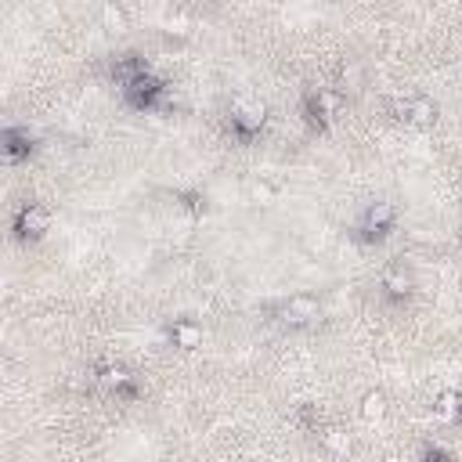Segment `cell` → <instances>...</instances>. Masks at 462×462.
I'll list each match as a JSON object with an SVG mask.
<instances>
[{
	"label": "cell",
	"instance_id": "cell-1",
	"mask_svg": "<svg viewBox=\"0 0 462 462\" xmlns=\"http://www.w3.org/2000/svg\"><path fill=\"white\" fill-rule=\"evenodd\" d=\"M123 98H127L131 108L152 112V108H166V105H170V87H166L163 80H155L152 73H141L138 80H131V84L123 87Z\"/></svg>",
	"mask_w": 462,
	"mask_h": 462
},
{
	"label": "cell",
	"instance_id": "cell-2",
	"mask_svg": "<svg viewBox=\"0 0 462 462\" xmlns=\"http://www.w3.org/2000/svg\"><path fill=\"white\" fill-rule=\"evenodd\" d=\"M278 322L289 325V329H311L322 322V304L307 293H297V297H289L282 307H278Z\"/></svg>",
	"mask_w": 462,
	"mask_h": 462
},
{
	"label": "cell",
	"instance_id": "cell-3",
	"mask_svg": "<svg viewBox=\"0 0 462 462\" xmlns=\"http://www.w3.org/2000/svg\"><path fill=\"white\" fill-rule=\"evenodd\" d=\"M394 220H397V206H394V203H372V206L362 213V220H358L362 243H379V239H386V231L394 227Z\"/></svg>",
	"mask_w": 462,
	"mask_h": 462
},
{
	"label": "cell",
	"instance_id": "cell-4",
	"mask_svg": "<svg viewBox=\"0 0 462 462\" xmlns=\"http://www.w3.org/2000/svg\"><path fill=\"white\" fill-rule=\"evenodd\" d=\"M267 123V108L260 101H235L231 105V131H235L239 138H257Z\"/></svg>",
	"mask_w": 462,
	"mask_h": 462
},
{
	"label": "cell",
	"instance_id": "cell-5",
	"mask_svg": "<svg viewBox=\"0 0 462 462\" xmlns=\"http://www.w3.org/2000/svg\"><path fill=\"white\" fill-rule=\"evenodd\" d=\"M47 227H51V213H47L40 203H26V206L15 213V235L26 239V243L44 239Z\"/></svg>",
	"mask_w": 462,
	"mask_h": 462
},
{
	"label": "cell",
	"instance_id": "cell-6",
	"mask_svg": "<svg viewBox=\"0 0 462 462\" xmlns=\"http://www.w3.org/2000/svg\"><path fill=\"white\" fill-rule=\"evenodd\" d=\"M98 386H101L105 394H112V397H138V379H134V372L123 369V365H105V369H98Z\"/></svg>",
	"mask_w": 462,
	"mask_h": 462
},
{
	"label": "cell",
	"instance_id": "cell-7",
	"mask_svg": "<svg viewBox=\"0 0 462 462\" xmlns=\"http://www.w3.org/2000/svg\"><path fill=\"white\" fill-rule=\"evenodd\" d=\"M33 148H36V138L29 134V127H8V131H4V155H8L12 163L29 159Z\"/></svg>",
	"mask_w": 462,
	"mask_h": 462
},
{
	"label": "cell",
	"instance_id": "cell-8",
	"mask_svg": "<svg viewBox=\"0 0 462 462\" xmlns=\"http://www.w3.org/2000/svg\"><path fill=\"white\" fill-rule=\"evenodd\" d=\"M397 112H401V120H409L416 127H430L437 120V105L430 98H409L397 105Z\"/></svg>",
	"mask_w": 462,
	"mask_h": 462
},
{
	"label": "cell",
	"instance_id": "cell-9",
	"mask_svg": "<svg viewBox=\"0 0 462 462\" xmlns=\"http://www.w3.org/2000/svg\"><path fill=\"white\" fill-rule=\"evenodd\" d=\"M383 293H386L390 300H409V293H412V275L404 271L401 264L386 267V271H383Z\"/></svg>",
	"mask_w": 462,
	"mask_h": 462
},
{
	"label": "cell",
	"instance_id": "cell-10",
	"mask_svg": "<svg viewBox=\"0 0 462 462\" xmlns=\"http://www.w3.org/2000/svg\"><path fill=\"white\" fill-rule=\"evenodd\" d=\"M141 73H148V66H145V58H138V54H120L116 58V66H112V80H116V87H127L131 80H138Z\"/></svg>",
	"mask_w": 462,
	"mask_h": 462
},
{
	"label": "cell",
	"instance_id": "cell-11",
	"mask_svg": "<svg viewBox=\"0 0 462 462\" xmlns=\"http://www.w3.org/2000/svg\"><path fill=\"white\" fill-rule=\"evenodd\" d=\"M170 339H173V346H181V351H195V346L203 343V329L192 318H181V322L170 325Z\"/></svg>",
	"mask_w": 462,
	"mask_h": 462
},
{
	"label": "cell",
	"instance_id": "cell-12",
	"mask_svg": "<svg viewBox=\"0 0 462 462\" xmlns=\"http://www.w3.org/2000/svg\"><path fill=\"white\" fill-rule=\"evenodd\" d=\"M434 416L441 419V423H458L462 419V394L458 390H448V394H441L437 397V404H434Z\"/></svg>",
	"mask_w": 462,
	"mask_h": 462
},
{
	"label": "cell",
	"instance_id": "cell-13",
	"mask_svg": "<svg viewBox=\"0 0 462 462\" xmlns=\"http://www.w3.org/2000/svg\"><path fill=\"white\" fill-rule=\"evenodd\" d=\"M101 26H105V33H127L131 19H127V8L120 4V0H105V8H101Z\"/></svg>",
	"mask_w": 462,
	"mask_h": 462
},
{
	"label": "cell",
	"instance_id": "cell-14",
	"mask_svg": "<svg viewBox=\"0 0 462 462\" xmlns=\"http://www.w3.org/2000/svg\"><path fill=\"white\" fill-rule=\"evenodd\" d=\"M358 412H362L365 423H379V419L386 416V394H383V390H369V394L362 397V409H358Z\"/></svg>",
	"mask_w": 462,
	"mask_h": 462
},
{
	"label": "cell",
	"instance_id": "cell-15",
	"mask_svg": "<svg viewBox=\"0 0 462 462\" xmlns=\"http://www.w3.org/2000/svg\"><path fill=\"white\" fill-rule=\"evenodd\" d=\"M423 458H451V451L441 448V444H426V448H423Z\"/></svg>",
	"mask_w": 462,
	"mask_h": 462
},
{
	"label": "cell",
	"instance_id": "cell-16",
	"mask_svg": "<svg viewBox=\"0 0 462 462\" xmlns=\"http://www.w3.org/2000/svg\"><path fill=\"white\" fill-rule=\"evenodd\" d=\"M458 426H462V419H458Z\"/></svg>",
	"mask_w": 462,
	"mask_h": 462
}]
</instances>
